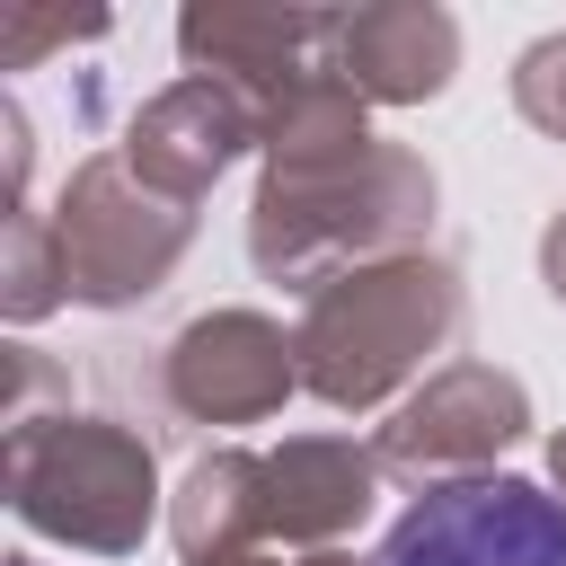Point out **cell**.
Here are the masks:
<instances>
[{
	"instance_id": "obj_1",
	"label": "cell",
	"mask_w": 566,
	"mask_h": 566,
	"mask_svg": "<svg viewBox=\"0 0 566 566\" xmlns=\"http://www.w3.org/2000/svg\"><path fill=\"white\" fill-rule=\"evenodd\" d=\"M371 566H566V504L539 478H451L416 495Z\"/></svg>"
},
{
	"instance_id": "obj_2",
	"label": "cell",
	"mask_w": 566,
	"mask_h": 566,
	"mask_svg": "<svg viewBox=\"0 0 566 566\" xmlns=\"http://www.w3.org/2000/svg\"><path fill=\"white\" fill-rule=\"evenodd\" d=\"M18 566H35V557H18Z\"/></svg>"
}]
</instances>
